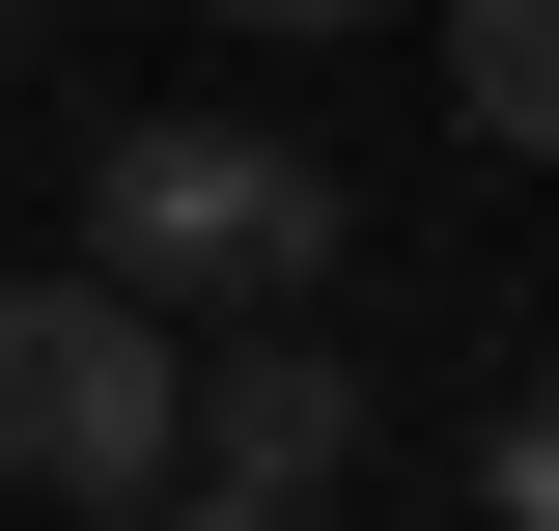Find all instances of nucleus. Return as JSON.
Returning a JSON list of instances; mask_svg holds the SVG:
<instances>
[{"label":"nucleus","instance_id":"nucleus-1","mask_svg":"<svg viewBox=\"0 0 559 531\" xmlns=\"http://www.w3.org/2000/svg\"><path fill=\"white\" fill-rule=\"evenodd\" d=\"M84 252L140 280V308H308L336 280V168L252 113H112L84 140Z\"/></svg>","mask_w":559,"mask_h":531},{"label":"nucleus","instance_id":"nucleus-2","mask_svg":"<svg viewBox=\"0 0 559 531\" xmlns=\"http://www.w3.org/2000/svg\"><path fill=\"white\" fill-rule=\"evenodd\" d=\"M0 475H28V504H168V475H197V364H168V308H140L112 252L0 280Z\"/></svg>","mask_w":559,"mask_h":531},{"label":"nucleus","instance_id":"nucleus-3","mask_svg":"<svg viewBox=\"0 0 559 531\" xmlns=\"http://www.w3.org/2000/svg\"><path fill=\"white\" fill-rule=\"evenodd\" d=\"M336 448H364V364H336L308 308H280V335H224V364H197V475H224V504H308Z\"/></svg>","mask_w":559,"mask_h":531},{"label":"nucleus","instance_id":"nucleus-4","mask_svg":"<svg viewBox=\"0 0 559 531\" xmlns=\"http://www.w3.org/2000/svg\"><path fill=\"white\" fill-rule=\"evenodd\" d=\"M448 113L503 168H559V0H448Z\"/></svg>","mask_w":559,"mask_h":531},{"label":"nucleus","instance_id":"nucleus-5","mask_svg":"<svg viewBox=\"0 0 559 531\" xmlns=\"http://www.w3.org/2000/svg\"><path fill=\"white\" fill-rule=\"evenodd\" d=\"M476 531H559V364L503 392V448H476Z\"/></svg>","mask_w":559,"mask_h":531},{"label":"nucleus","instance_id":"nucleus-6","mask_svg":"<svg viewBox=\"0 0 559 531\" xmlns=\"http://www.w3.org/2000/svg\"><path fill=\"white\" fill-rule=\"evenodd\" d=\"M112 531H308V504H224V475H197V504H112Z\"/></svg>","mask_w":559,"mask_h":531},{"label":"nucleus","instance_id":"nucleus-7","mask_svg":"<svg viewBox=\"0 0 559 531\" xmlns=\"http://www.w3.org/2000/svg\"><path fill=\"white\" fill-rule=\"evenodd\" d=\"M224 28H392V0H224Z\"/></svg>","mask_w":559,"mask_h":531}]
</instances>
